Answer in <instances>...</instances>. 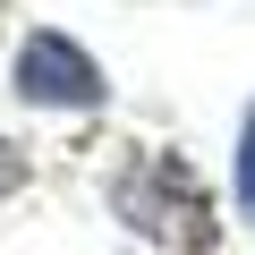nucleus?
<instances>
[{"label": "nucleus", "mask_w": 255, "mask_h": 255, "mask_svg": "<svg viewBox=\"0 0 255 255\" xmlns=\"http://www.w3.org/2000/svg\"><path fill=\"white\" fill-rule=\"evenodd\" d=\"M111 213L136 230V238L170 247V255H204V247L221 238L204 179H196L187 153H170V145H145V153L119 162V179H111Z\"/></svg>", "instance_id": "f257e3e1"}, {"label": "nucleus", "mask_w": 255, "mask_h": 255, "mask_svg": "<svg viewBox=\"0 0 255 255\" xmlns=\"http://www.w3.org/2000/svg\"><path fill=\"white\" fill-rule=\"evenodd\" d=\"M9 94L34 102V111H102V102H111V77H102V60H94L77 34L26 26L17 51H9Z\"/></svg>", "instance_id": "f03ea898"}, {"label": "nucleus", "mask_w": 255, "mask_h": 255, "mask_svg": "<svg viewBox=\"0 0 255 255\" xmlns=\"http://www.w3.org/2000/svg\"><path fill=\"white\" fill-rule=\"evenodd\" d=\"M238 213L255 221V102H247V128H238Z\"/></svg>", "instance_id": "7ed1b4c3"}, {"label": "nucleus", "mask_w": 255, "mask_h": 255, "mask_svg": "<svg viewBox=\"0 0 255 255\" xmlns=\"http://www.w3.org/2000/svg\"><path fill=\"white\" fill-rule=\"evenodd\" d=\"M26 179V162H17V145H0V187H17Z\"/></svg>", "instance_id": "20e7f679"}]
</instances>
